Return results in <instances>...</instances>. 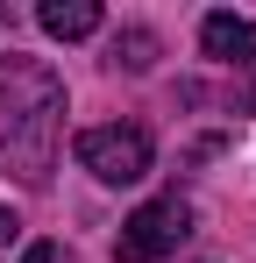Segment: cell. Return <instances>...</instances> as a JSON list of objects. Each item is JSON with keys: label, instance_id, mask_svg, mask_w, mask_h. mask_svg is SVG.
<instances>
[{"label": "cell", "instance_id": "obj_5", "mask_svg": "<svg viewBox=\"0 0 256 263\" xmlns=\"http://www.w3.org/2000/svg\"><path fill=\"white\" fill-rule=\"evenodd\" d=\"M36 22L50 29V36L79 43V36H93V29H100V7H93V0H43V7H36Z\"/></svg>", "mask_w": 256, "mask_h": 263}, {"label": "cell", "instance_id": "obj_6", "mask_svg": "<svg viewBox=\"0 0 256 263\" xmlns=\"http://www.w3.org/2000/svg\"><path fill=\"white\" fill-rule=\"evenodd\" d=\"M114 64H128V71H150V64H157V36H150V29H128V36H114Z\"/></svg>", "mask_w": 256, "mask_h": 263}, {"label": "cell", "instance_id": "obj_8", "mask_svg": "<svg viewBox=\"0 0 256 263\" xmlns=\"http://www.w3.org/2000/svg\"><path fill=\"white\" fill-rule=\"evenodd\" d=\"M14 235H22V220H14V214H7V206H0V249H7Z\"/></svg>", "mask_w": 256, "mask_h": 263}, {"label": "cell", "instance_id": "obj_3", "mask_svg": "<svg viewBox=\"0 0 256 263\" xmlns=\"http://www.w3.org/2000/svg\"><path fill=\"white\" fill-rule=\"evenodd\" d=\"M150 135L135 128V121H114V128H85L79 135V164L100 185H135V178H150Z\"/></svg>", "mask_w": 256, "mask_h": 263}, {"label": "cell", "instance_id": "obj_1", "mask_svg": "<svg viewBox=\"0 0 256 263\" xmlns=\"http://www.w3.org/2000/svg\"><path fill=\"white\" fill-rule=\"evenodd\" d=\"M64 135V79L29 57H0V157L22 185H43Z\"/></svg>", "mask_w": 256, "mask_h": 263}, {"label": "cell", "instance_id": "obj_7", "mask_svg": "<svg viewBox=\"0 0 256 263\" xmlns=\"http://www.w3.org/2000/svg\"><path fill=\"white\" fill-rule=\"evenodd\" d=\"M22 263H71V256H64V242H29Z\"/></svg>", "mask_w": 256, "mask_h": 263}, {"label": "cell", "instance_id": "obj_4", "mask_svg": "<svg viewBox=\"0 0 256 263\" xmlns=\"http://www.w3.org/2000/svg\"><path fill=\"white\" fill-rule=\"evenodd\" d=\"M199 43H207L213 64H256V22H242V14H207V22H199Z\"/></svg>", "mask_w": 256, "mask_h": 263}, {"label": "cell", "instance_id": "obj_2", "mask_svg": "<svg viewBox=\"0 0 256 263\" xmlns=\"http://www.w3.org/2000/svg\"><path fill=\"white\" fill-rule=\"evenodd\" d=\"M185 235H192L185 199H150V206H135V214L121 220V235H114V263H164V256H178Z\"/></svg>", "mask_w": 256, "mask_h": 263}]
</instances>
